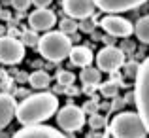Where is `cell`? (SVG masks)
<instances>
[{"mask_svg":"<svg viewBox=\"0 0 149 138\" xmlns=\"http://www.w3.org/2000/svg\"><path fill=\"white\" fill-rule=\"evenodd\" d=\"M58 110V98L53 93H36L29 95L21 104H17L15 117L23 127L40 125L42 121L49 119Z\"/></svg>","mask_w":149,"mask_h":138,"instance_id":"cell-1","label":"cell"},{"mask_svg":"<svg viewBox=\"0 0 149 138\" xmlns=\"http://www.w3.org/2000/svg\"><path fill=\"white\" fill-rule=\"evenodd\" d=\"M36 47L40 49V55L44 59H47L51 62H61L72 51V40L68 34L61 32V30H47L40 38Z\"/></svg>","mask_w":149,"mask_h":138,"instance_id":"cell-2","label":"cell"},{"mask_svg":"<svg viewBox=\"0 0 149 138\" xmlns=\"http://www.w3.org/2000/svg\"><path fill=\"white\" fill-rule=\"evenodd\" d=\"M109 132L113 138H146L147 129L143 125L140 113L121 112L109 123Z\"/></svg>","mask_w":149,"mask_h":138,"instance_id":"cell-3","label":"cell"},{"mask_svg":"<svg viewBox=\"0 0 149 138\" xmlns=\"http://www.w3.org/2000/svg\"><path fill=\"white\" fill-rule=\"evenodd\" d=\"M134 98H136L138 113H140V117H142L143 125H146V129H147V134H149V57L138 66Z\"/></svg>","mask_w":149,"mask_h":138,"instance_id":"cell-4","label":"cell"},{"mask_svg":"<svg viewBox=\"0 0 149 138\" xmlns=\"http://www.w3.org/2000/svg\"><path fill=\"white\" fill-rule=\"evenodd\" d=\"M25 57V46L13 36H0V62L2 64H17Z\"/></svg>","mask_w":149,"mask_h":138,"instance_id":"cell-5","label":"cell"},{"mask_svg":"<svg viewBox=\"0 0 149 138\" xmlns=\"http://www.w3.org/2000/svg\"><path fill=\"white\" fill-rule=\"evenodd\" d=\"M57 123L62 131H79L85 123V112L79 106L68 104L58 110L57 113Z\"/></svg>","mask_w":149,"mask_h":138,"instance_id":"cell-6","label":"cell"},{"mask_svg":"<svg viewBox=\"0 0 149 138\" xmlns=\"http://www.w3.org/2000/svg\"><path fill=\"white\" fill-rule=\"evenodd\" d=\"M96 64H98V70L102 72H115L117 68L125 64V53L123 49L115 46H106L104 49L98 51L96 55Z\"/></svg>","mask_w":149,"mask_h":138,"instance_id":"cell-7","label":"cell"},{"mask_svg":"<svg viewBox=\"0 0 149 138\" xmlns=\"http://www.w3.org/2000/svg\"><path fill=\"white\" fill-rule=\"evenodd\" d=\"M100 27L109 34V36H121L127 38L134 32V27L130 25V21H127L125 17H119V15H106L100 21Z\"/></svg>","mask_w":149,"mask_h":138,"instance_id":"cell-8","label":"cell"},{"mask_svg":"<svg viewBox=\"0 0 149 138\" xmlns=\"http://www.w3.org/2000/svg\"><path fill=\"white\" fill-rule=\"evenodd\" d=\"M95 0H62V10L72 19H89L95 13Z\"/></svg>","mask_w":149,"mask_h":138,"instance_id":"cell-9","label":"cell"},{"mask_svg":"<svg viewBox=\"0 0 149 138\" xmlns=\"http://www.w3.org/2000/svg\"><path fill=\"white\" fill-rule=\"evenodd\" d=\"M147 0H95V6L100 11H106L109 15H117L123 11H130L146 4Z\"/></svg>","mask_w":149,"mask_h":138,"instance_id":"cell-10","label":"cell"},{"mask_svg":"<svg viewBox=\"0 0 149 138\" xmlns=\"http://www.w3.org/2000/svg\"><path fill=\"white\" fill-rule=\"evenodd\" d=\"M11 138H66L61 131H55L47 125H29L17 131Z\"/></svg>","mask_w":149,"mask_h":138,"instance_id":"cell-11","label":"cell"},{"mask_svg":"<svg viewBox=\"0 0 149 138\" xmlns=\"http://www.w3.org/2000/svg\"><path fill=\"white\" fill-rule=\"evenodd\" d=\"M57 23V17H55V13L47 8H38L36 11H32V13L29 15V25L32 30H51V27Z\"/></svg>","mask_w":149,"mask_h":138,"instance_id":"cell-12","label":"cell"},{"mask_svg":"<svg viewBox=\"0 0 149 138\" xmlns=\"http://www.w3.org/2000/svg\"><path fill=\"white\" fill-rule=\"evenodd\" d=\"M15 110H17V102L10 93H0V131L11 123L15 117Z\"/></svg>","mask_w":149,"mask_h":138,"instance_id":"cell-13","label":"cell"},{"mask_svg":"<svg viewBox=\"0 0 149 138\" xmlns=\"http://www.w3.org/2000/svg\"><path fill=\"white\" fill-rule=\"evenodd\" d=\"M70 61H72V64L76 66H91V62L95 61V57H93V51L89 49V47L85 46H76L72 47V51H70Z\"/></svg>","mask_w":149,"mask_h":138,"instance_id":"cell-14","label":"cell"},{"mask_svg":"<svg viewBox=\"0 0 149 138\" xmlns=\"http://www.w3.org/2000/svg\"><path fill=\"white\" fill-rule=\"evenodd\" d=\"M29 81H30V85H32L34 89H45V87H49L51 78H49L47 72H44V70H36V72H32L29 76Z\"/></svg>","mask_w":149,"mask_h":138,"instance_id":"cell-15","label":"cell"},{"mask_svg":"<svg viewBox=\"0 0 149 138\" xmlns=\"http://www.w3.org/2000/svg\"><path fill=\"white\" fill-rule=\"evenodd\" d=\"M134 32H136V36H138L140 42L149 44V15L138 19V23H136V27H134Z\"/></svg>","mask_w":149,"mask_h":138,"instance_id":"cell-16","label":"cell"},{"mask_svg":"<svg viewBox=\"0 0 149 138\" xmlns=\"http://www.w3.org/2000/svg\"><path fill=\"white\" fill-rule=\"evenodd\" d=\"M79 78H81V81H83L85 85H96V83H100V70L98 68H91V66H85V68L81 70Z\"/></svg>","mask_w":149,"mask_h":138,"instance_id":"cell-17","label":"cell"},{"mask_svg":"<svg viewBox=\"0 0 149 138\" xmlns=\"http://www.w3.org/2000/svg\"><path fill=\"white\" fill-rule=\"evenodd\" d=\"M77 29H79V23H76V19H72V17H66L61 21V32H64V34H74Z\"/></svg>","mask_w":149,"mask_h":138,"instance_id":"cell-18","label":"cell"},{"mask_svg":"<svg viewBox=\"0 0 149 138\" xmlns=\"http://www.w3.org/2000/svg\"><path fill=\"white\" fill-rule=\"evenodd\" d=\"M21 42H23V46L34 47V46H38V42H40V38H38L36 30H25V32L21 34Z\"/></svg>","mask_w":149,"mask_h":138,"instance_id":"cell-19","label":"cell"},{"mask_svg":"<svg viewBox=\"0 0 149 138\" xmlns=\"http://www.w3.org/2000/svg\"><path fill=\"white\" fill-rule=\"evenodd\" d=\"M74 80H76V76H74L70 70H61V72L57 74V81H58L61 87H68V85H72Z\"/></svg>","mask_w":149,"mask_h":138,"instance_id":"cell-20","label":"cell"},{"mask_svg":"<svg viewBox=\"0 0 149 138\" xmlns=\"http://www.w3.org/2000/svg\"><path fill=\"white\" fill-rule=\"evenodd\" d=\"M117 89H119V85H117L113 80L111 81H106V83L100 85V93L104 95V97H108V98L115 97V95H117Z\"/></svg>","mask_w":149,"mask_h":138,"instance_id":"cell-21","label":"cell"},{"mask_svg":"<svg viewBox=\"0 0 149 138\" xmlns=\"http://www.w3.org/2000/svg\"><path fill=\"white\" fill-rule=\"evenodd\" d=\"M89 123H91L93 129H102V127L106 125V117H104V116H98V113H95V116H91Z\"/></svg>","mask_w":149,"mask_h":138,"instance_id":"cell-22","label":"cell"},{"mask_svg":"<svg viewBox=\"0 0 149 138\" xmlns=\"http://www.w3.org/2000/svg\"><path fill=\"white\" fill-rule=\"evenodd\" d=\"M83 112H85V113H89V116H95V113H98V102H96V100H89V102H85Z\"/></svg>","mask_w":149,"mask_h":138,"instance_id":"cell-23","label":"cell"},{"mask_svg":"<svg viewBox=\"0 0 149 138\" xmlns=\"http://www.w3.org/2000/svg\"><path fill=\"white\" fill-rule=\"evenodd\" d=\"M30 4H32V0H11V6H13V10H17V11H25Z\"/></svg>","mask_w":149,"mask_h":138,"instance_id":"cell-24","label":"cell"},{"mask_svg":"<svg viewBox=\"0 0 149 138\" xmlns=\"http://www.w3.org/2000/svg\"><path fill=\"white\" fill-rule=\"evenodd\" d=\"M89 19H91V17H89ZM89 19H83V23H79V29L85 30V32H93V29H95V25H93Z\"/></svg>","mask_w":149,"mask_h":138,"instance_id":"cell-25","label":"cell"},{"mask_svg":"<svg viewBox=\"0 0 149 138\" xmlns=\"http://www.w3.org/2000/svg\"><path fill=\"white\" fill-rule=\"evenodd\" d=\"M138 66L136 62H130V64H127V74H130V76H136V72H138Z\"/></svg>","mask_w":149,"mask_h":138,"instance_id":"cell-26","label":"cell"},{"mask_svg":"<svg viewBox=\"0 0 149 138\" xmlns=\"http://www.w3.org/2000/svg\"><path fill=\"white\" fill-rule=\"evenodd\" d=\"M51 2H53V0H32V4L36 8H47Z\"/></svg>","mask_w":149,"mask_h":138,"instance_id":"cell-27","label":"cell"},{"mask_svg":"<svg viewBox=\"0 0 149 138\" xmlns=\"http://www.w3.org/2000/svg\"><path fill=\"white\" fill-rule=\"evenodd\" d=\"M0 138H10V134L6 131H0Z\"/></svg>","mask_w":149,"mask_h":138,"instance_id":"cell-28","label":"cell"},{"mask_svg":"<svg viewBox=\"0 0 149 138\" xmlns=\"http://www.w3.org/2000/svg\"><path fill=\"white\" fill-rule=\"evenodd\" d=\"M102 40H104L106 44H111V36H106V38H102Z\"/></svg>","mask_w":149,"mask_h":138,"instance_id":"cell-29","label":"cell"}]
</instances>
